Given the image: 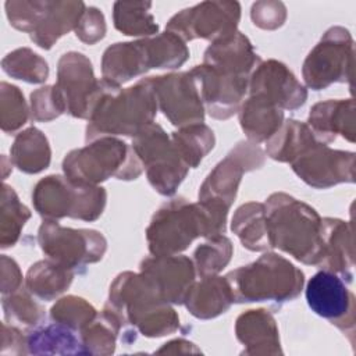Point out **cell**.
<instances>
[{
    "label": "cell",
    "instance_id": "1",
    "mask_svg": "<svg viewBox=\"0 0 356 356\" xmlns=\"http://www.w3.org/2000/svg\"><path fill=\"white\" fill-rule=\"evenodd\" d=\"M229 209L211 200L188 202L174 197L159 207L146 228L147 249L153 256L184 252L196 238L222 235L227 229Z\"/></svg>",
    "mask_w": 356,
    "mask_h": 356
},
{
    "label": "cell",
    "instance_id": "2",
    "mask_svg": "<svg viewBox=\"0 0 356 356\" xmlns=\"http://www.w3.org/2000/svg\"><path fill=\"white\" fill-rule=\"evenodd\" d=\"M157 110L156 96L147 78L122 89L106 81L88 118L85 140L118 135L135 138L154 122Z\"/></svg>",
    "mask_w": 356,
    "mask_h": 356
},
{
    "label": "cell",
    "instance_id": "3",
    "mask_svg": "<svg viewBox=\"0 0 356 356\" xmlns=\"http://www.w3.org/2000/svg\"><path fill=\"white\" fill-rule=\"evenodd\" d=\"M106 306L146 338H160L179 328V316L140 271L120 273L110 285Z\"/></svg>",
    "mask_w": 356,
    "mask_h": 356
},
{
    "label": "cell",
    "instance_id": "4",
    "mask_svg": "<svg viewBox=\"0 0 356 356\" xmlns=\"http://www.w3.org/2000/svg\"><path fill=\"white\" fill-rule=\"evenodd\" d=\"M264 206L273 249L277 248L303 264L318 266L323 254L320 214L285 192L270 195Z\"/></svg>",
    "mask_w": 356,
    "mask_h": 356
},
{
    "label": "cell",
    "instance_id": "5",
    "mask_svg": "<svg viewBox=\"0 0 356 356\" xmlns=\"http://www.w3.org/2000/svg\"><path fill=\"white\" fill-rule=\"evenodd\" d=\"M225 278L231 286L234 303L281 305L296 299L305 285V274L300 268L268 250L257 260L229 271Z\"/></svg>",
    "mask_w": 356,
    "mask_h": 356
},
{
    "label": "cell",
    "instance_id": "6",
    "mask_svg": "<svg viewBox=\"0 0 356 356\" xmlns=\"http://www.w3.org/2000/svg\"><path fill=\"white\" fill-rule=\"evenodd\" d=\"M63 172L74 184L99 185L108 178L136 179L143 164L131 145L115 136H102L67 153Z\"/></svg>",
    "mask_w": 356,
    "mask_h": 356
},
{
    "label": "cell",
    "instance_id": "7",
    "mask_svg": "<svg viewBox=\"0 0 356 356\" xmlns=\"http://www.w3.org/2000/svg\"><path fill=\"white\" fill-rule=\"evenodd\" d=\"M32 203L44 220L70 217L90 222L103 214L107 192L100 185H79L65 175L51 174L35 185Z\"/></svg>",
    "mask_w": 356,
    "mask_h": 356
},
{
    "label": "cell",
    "instance_id": "8",
    "mask_svg": "<svg viewBox=\"0 0 356 356\" xmlns=\"http://www.w3.org/2000/svg\"><path fill=\"white\" fill-rule=\"evenodd\" d=\"M131 146L142 161L152 188L163 196L175 195L189 167L179 157L171 136L163 127L156 122L150 124L132 138Z\"/></svg>",
    "mask_w": 356,
    "mask_h": 356
},
{
    "label": "cell",
    "instance_id": "9",
    "mask_svg": "<svg viewBox=\"0 0 356 356\" xmlns=\"http://www.w3.org/2000/svg\"><path fill=\"white\" fill-rule=\"evenodd\" d=\"M353 56L350 32L343 26H331L303 61L302 76L306 86L323 90L332 83H350Z\"/></svg>",
    "mask_w": 356,
    "mask_h": 356
},
{
    "label": "cell",
    "instance_id": "10",
    "mask_svg": "<svg viewBox=\"0 0 356 356\" xmlns=\"http://www.w3.org/2000/svg\"><path fill=\"white\" fill-rule=\"evenodd\" d=\"M38 243L47 259L72 271L100 261L107 250V241L100 231L63 227L56 220L42 222Z\"/></svg>",
    "mask_w": 356,
    "mask_h": 356
},
{
    "label": "cell",
    "instance_id": "11",
    "mask_svg": "<svg viewBox=\"0 0 356 356\" xmlns=\"http://www.w3.org/2000/svg\"><path fill=\"white\" fill-rule=\"evenodd\" d=\"M239 19L238 1H202L172 15L165 31L178 35L184 42L195 39L213 42L238 31Z\"/></svg>",
    "mask_w": 356,
    "mask_h": 356
},
{
    "label": "cell",
    "instance_id": "12",
    "mask_svg": "<svg viewBox=\"0 0 356 356\" xmlns=\"http://www.w3.org/2000/svg\"><path fill=\"white\" fill-rule=\"evenodd\" d=\"M266 153L257 143L238 142L229 153L209 172L199 188V200H211L231 207L243 174L264 165Z\"/></svg>",
    "mask_w": 356,
    "mask_h": 356
},
{
    "label": "cell",
    "instance_id": "13",
    "mask_svg": "<svg viewBox=\"0 0 356 356\" xmlns=\"http://www.w3.org/2000/svg\"><path fill=\"white\" fill-rule=\"evenodd\" d=\"M56 86L63 95L67 113L74 118L88 120L106 81L95 76L92 63L83 53L68 51L57 63Z\"/></svg>",
    "mask_w": 356,
    "mask_h": 356
},
{
    "label": "cell",
    "instance_id": "14",
    "mask_svg": "<svg viewBox=\"0 0 356 356\" xmlns=\"http://www.w3.org/2000/svg\"><path fill=\"white\" fill-rule=\"evenodd\" d=\"M147 79L159 110L172 125L181 128L204 121V106L189 71L147 76Z\"/></svg>",
    "mask_w": 356,
    "mask_h": 356
},
{
    "label": "cell",
    "instance_id": "15",
    "mask_svg": "<svg viewBox=\"0 0 356 356\" xmlns=\"http://www.w3.org/2000/svg\"><path fill=\"white\" fill-rule=\"evenodd\" d=\"M306 300L312 312L328 320L353 343L355 296L339 275L327 270L316 273L306 285Z\"/></svg>",
    "mask_w": 356,
    "mask_h": 356
},
{
    "label": "cell",
    "instance_id": "16",
    "mask_svg": "<svg viewBox=\"0 0 356 356\" xmlns=\"http://www.w3.org/2000/svg\"><path fill=\"white\" fill-rule=\"evenodd\" d=\"M355 153L335 150L316 143L291 163L292 171L309 186L327 189L338 184L355 182Z\"/></svg>",
    "mask_w": 356,
    "mask_h": 356
},
{
    "label": "cell",
    "instance_id": "17",
    "mask_svg": "<svg viewBox=\"0 0 356 356\" xmlns=\"http://www.w3.org/2000/svg\"><path fill=\"white\" fill-rule=\"evenodd\" d=\"M197 85L204 111L214 120H228L236 114L248 93L249 76L221 72L206 64L189 71Z\"/></svg>",
    "mask_w": 356,
    "mask_h": 356
},
{
    "label": "cell",
    "instance_id": "18",
    "mask_svg": "<svg viewBox=\"0 0 356 356\" xmlns=\"http://www.w3.org/2000/svg\"><path fill=\"white\" fill-rule=\"evenodd\" d=\"M249 95L261 96L281 110H298L307 100V89L278 60L260 61L249 75Z\"/></svg>",
    "mask_w": 356,
    "mask_h": 356
},
{
    "label": "cell",
    "instance_id": "19",
    "mask_svg": "<svg viewBox=\"0 0 356 356\" xmlns=\"http://www.w3.org/2000/svg\"><path fill=\"white\" fill-rule=\"evenodd\" d=\"M139 270L170 305H184L191 286L196 281L193 260L185 254H152L140 261Z\"/></svg>",
    "mask_w": 356,
    "mask_h": 356
},
{
    "label": "cell",
    "instance_id": "20",
    "mask_svg": "<svg viewBox=\"0 0 356 356\" xmlns=\"http://www.w3.org/2000/svg\"><path fill=\"white\" fill-rule=\"evenodd\" d=\"M323 254L317 267L339 275L346 284L353 281L355 253L353 229L350 221L341 218H321Z\"/></svg>",
    "mask_w": 356,
    "mask_h": 356
},
{
    "label": "cell",
    "instance_id": "21",
    "mask_svg": "<svg viewBox=\"0 0 356 356\" xmlns=\"http://www.w3.org/2000/svg\"><path fill=\"white\" fill-rule=\"evenodd\" d=\"M235 337L242 343V355H282L280 331L275 318L266 309H250L238 316Z\"/></svg>",
    "mask_w": 356,
    "mask_h": 356
},
{
    "label": "cell",
    "instance_id": "22",
    "mask_svg": "<svg viewBox=\"0 0 356 356\" xmlns=\"http://www.w3.org/2000/svg\"><path fill=\"white\" fill-rule=\"evenodd\" d=\"M260 61L249 38L235 31L228 36L213 40L204 50L202 64L225 74L249 76Z\"/></svg>",
    "mask_w": 356,
    "mask_h": 356
},
{
    "label": "cell",
    "instance_id": "23",
    "mask_svg": "<svg viewBox=\"0 0 356 356\" xmlns=\"http://www.w3.org/2000/svg\"><path fill=\"white\" fill-rule=\"evenodd\" d=\"M307 125L321 143H331L338 135L355 142V102L353 99H330L316 103L309 113Z\"/></svg>",
    "mask_w": 356,
    "mask_h": 356
},
{
    "label": "cell",
    "instance_id": "24",
    "mask_svg": "<svg viewBox=\"0 0 356 356\" xmlns=\"http://www.w3.org/2000/svg\"><path fill=\"white\" fill-rule=\"evenodd\" d=\"M149 70L152 68L143 38L132 42H117L108 46L102 57L103 79L115 86H121Z\"/></svg>",
    "mask_w": 356,
    "mask_h": 356
},
{
    "label": "cell",
    "instance_id": "25",
    "mask_svg": "<svg viewBox=\"0 0 356 356\" xmlns=\"http://www.w3.org/2000/svg\"><path fill=\"white\" fill-rule=\"evenodd\" d=\"M234 303V295L225 277L210 275L195 281L186 298L185 307L199 320H210L224 314Z\"/></svg>",
    "mask_w": 356,
    "mask_h": 356
},
{
    "label": "cell",
    "instance_id": "26",
    "mask_svg": "<svg viewBox=\"0 0 356 356\" xmlns=\"http://www.w3.org/2000/svg\"><path fill=\"white\" fill-rule=\"evenodd\" d=\"M238 118L248 140L261 143L267 142L281 128L284 110L261 96L249 95L238 111Z\"/></svg>",
    "mask_w": 356,
    "mask_h": 356
},
{
    "label": "cell",
    "instance_id": "27",
    "mask_svg": "<svg viewBox=\"0 0 356 356\" xmlns=\"http://www.w3.org/2000/svg\"><path fill=\"white\" fill-rule=\"evenodd\" d=\"M85 10L83 1H50L42 24L29 35L31 40L40 49L50 50L61 36L75 31Z\"/></svg>",
    "mask_w": 356,
    "mask_h": 356
},
{
    "label": "cell",
    "instance_id": "28",
    "mask_svg": "<svg viewBox=\"0 0 356 356\" xmlns=\"http://www.w3.org/2000/svg\"><path fill=\"white\" fill-rule=\"evenodd\" d=\"M318 142L306 122L291 118L266 142V154L275 161L291 164Z\"/></svg>",
    "mask_w": 356,
    "mask_h": 356
},
{
    "label": "cell",
    "instance_id": "29",
    "mask_svg": "<svg viewBox=\"0 0 356 356\" xmlns=\"http://www.w3.org/2000/svg\"><path fill=\"white\" fill-rule=\"evenodd\" d=\"M231 229L242 246L250 252H267L273 249L264 203L249 202L239 206L232 216Z\"/></svg>",
    "mask_w": 356,
    "mask_h": 356
},
{
    "label": "cell",
    "instance_id": "30",
    "mask_svg": "<svg viewBox=\"0 0 356 356\" xmlns=\"http://www.w3.org/2000/svg\"><path fill=\"white\" fill-rule=\"evenodd\" d=\"M51 160V149L46 135L29 127L21 131L10 149V161L25 174H39L46 170Z\"/></svg>",
    "mask_w": 356,
    "mask_h": 356
},
{
    "label": "cell",
    "instance_id": "31",
    "mask_svg": "<svg viewBox=\"0 0 356 356\" xmlns=\"http://www.w3.org/2000/svg\"><path fill=\"white\" fill-rule=\"evenodd\" d=\"M75 271L50 260L33 263L25 275V288L38 299L50 302L64 293L72 284Z\"/></svg>",
    "mask_w": 356,
    "mask_h": 356
},
{
    "label": "cell",
    "instance_id": "32",
    "mask_svg": "<svg viewBox=\"0 0 356 356\" xmlns=\"http://www.w3.org/2000/svg\"><path fill=\"white\" fill-rule=\"evenodd\" d=\"M28 355H86L81 338L68 327L51 323L26 334Z\"/></svg>",
    "mask_w": 356,
    "mask_h": 356
},
{
    "label": "cell",
    "instance_id": "33",
    "mask_svg": "<svg viewBox=\"0 0 356 356\" xmlns=\"http://www.w3.org/2000/svg\"><path fill=\"white\" fill-rule=\"evenodd\" d=\"M124 328L127 327L122 318L104 305L102 313H97V316L79 332L86 355H113L115 352L117 338Z\"/></svg>",
    "mask_w": 356,
    "mask_h": 356
},
{
    "label": "cell",
    "instance_id": "34",
    "mask_svg": "<svg viewBox=\"0 0 356 356\" xmlns=\"http://www.w3.org/2000/svg\"><path fill=\"white\" fill-rule=\"evenodd\" d=\"M171 140L189 168H196L216 145L213 129L203 122L178 128L171 134Z\"/></svg>",
    "mask_w": 356,
    "mask_h": 356
},
{
    "label": "cell",
    "instance_id": "35",
    "mask_svg": "<svg viewBox=\"0 0 356 356\" xmlns=\"http://www.w3.org/2000/svg\"><path fill=\"white\" fill-rule=\"evenodd\" d=\"M152 3L115 1L113 6V21L117 31L127 36L150 38L159 32V25L150 13Z\"/></svg>",
    "mask_w": 356,
    "mask_h": 356
},
{
    "label": "cell",
    "instance_id": "36",
    "mask_svg": "<svg viewBox=\"0 0 356 356\" xmlns=\"http://www.w3.org/2000/svg\"><path fill=\"white\" fill-rule=\"evenodd\" d=\"M31 218V210L21 203L15 191L3 184L1 200H0V248H13L26 224Z\"/></svg>",
    "mask_w": 356,
    "mask_h": 356
},
{
    "label": "cell",
    "instance_id": "37",
    "mask_svg": "<svg viewBox=\"0 0 356 356\" xmlns=\"http://www.w3.org/2000/svg\"><path fill=\"white\" fill-rule=\"evenodd\" d=\"M150 68L175 70L189 58V49L185 42L172 32H163L152 38H143Z\"/></svg>",
    "mask_w": 356,
    "mask_h": 356
},
{
    "label": "cell",
    "instance_id": "38",
    "mask_svg": "<svg viewBox=\"0 0 356 356\" xmlns=\"http://www.w3.org/2000/svg\"><path fill=\"white\" fill-rule=\"evenodd\" d=\"M1 68L11 78L28 83H43L49 78L47 61L29 47H19L6 54Z\"/></svg>",
    "mask_w": 356,
    "mask_h": 356
},
{
    "label": "cell",
    "instance_id": "39",
    "mask_svg": "<svg viewBox=\"0 0 356 356\" xmlns=\"http://www.w3.org/2000/svg\"><path fill=\"white\" fill-rule=\"evenodd\" d=\"M234 253V245L224 234L209 238L204 243L199 245L193 252V264L196 275L200 278L218 275L228 263Z\"/></svg>",
    "mask_w": 356,
    "mask_h": 356
},
{
    "label": "cell",
    "instance_id": "40",
    "mask_svg": "<svg viewBox=\"0 0 356 356\" xmlns=\"http://www.w3.org/2000/svg\"><path fill=\"white\" fill-rule=\"evenodd\" d=\"M1 306L6 323L17 327L35 328L44 318V309L33 299V295L25 285L15 292L3 295Z\"/></svg>",
    "mask_w": 356,
    "mask_h": 356
},
{
    "label": "cell",
    "instance_id": "41",
    "mask_svg": "<svg viewBox=\"0 0 356 356\" xmlns=\"http://www.w3.org/2000/svg\"><path fill=\"white\" fill-rule=\"evenodd\" d=\"M96 316L97 310L86 299L75 295L57 299L50 309L51 321L63 324L75 332H81Z\"/></svg>",
    "mask_w": 356,
    "mask_h": 356
},
{
    "label": "cell",
    "instance_id": "42",
    "mask_svg": "<svg viewBox=\"0 0 356 356\" xmlns=\"http://www.w3.org/2000/svg\"><path fill=\"white\" fill-rule=\"evenodd\" d=\"M29 108L24 93L15 85L0 83V127L4 134H15L29 118Z\"/></svg>",
    "mask_w": 356,
    "mask_h": 356
},
{
    "label": "cell",
    "instance_id": "43",
    "mask_svg": "<svg viewBox=\"0 0 356 356\" xmlns=\"http://www.w3.org/2000/svg\"><path fill=\"white\" fill-rule=\"evenodd\" d=\"M49 4V0H8L4 7L10 25L31 35L42 24Z\"/></svg>",
    "mask_w": 356,
    "mask_h": 356
},
{
    "label": "cell",
    "instance_id": "44",
    "mask_svg": "<svg viewBox=\"0 0 356 356\" xmlns=\"http://www.w3.org/2000/svg\"><path fill=\"white\" fill-rule=\"evenodd\" d=\"M67 113L63 95L54 85L42 86L31 93V117L33 121L49 122Z\"/></svg>",
    "mask_w": 356,
    "mask_h": 356
},
{
    "label": "cell",
    "instance_id": "45",
    "mask_svg": "<svg viewBox=\"0 0 356 356\" xmlns=\"http://www.w3.org/2000/svg\"><path fill=\"white\" fill-rule=\"evenodd\" d=\"M253 24L266 31H274L284 25L286 7L281 1H256L250 10Z\"/></svg>",
    "mask_w": 356,
    "mask_h": 356
},
{
    "label": "cell",
    "instance_id": "46",
    "mask_svg": "<svg viewBox=\"0 0 356 356\" xmlns=\"http://www.w3.org/2000/svg\"><path fill=\"white\" fill-rule=\"evenodd\" d=\"M106 31L107 26L103 13L97 7L90 6L83 11L74 32L81 42L86 44H95L104 38Z\"/></svg>",
    "mask_w": 356,
    "mask_h": 356
},
{
    "label": "cell",
    "instance_id": "47",
    "mask_svg": "<svg viewBox=\"0 0 356 356\" xmlns=\"http://www.w3.org/2000/svg\"><path fill=\"white\" fill-rule=\"evenodd\" d=\"M1 355H28L26 335L13 324H1Z\"/></svg>",
    "mask_w": 356,
    "mask_h": 356
},
{
    "label": "cell",
    "instance_id": "48",
    "mask_svg": "<svg viewBox=\"0 0 356 356\" xmlns=\"http://www.w3.org/2000/svg\"><path fill=\"white\" fill-rule=\"evenodd\" d=\"M1 295H7L15 292L17 289L24 286V277L18 263L8 257L7 254H1Z\"/></svg>",
    "mask_w": 356,
    "mask_h": 356
},
{
    "label": "cell",
    "instance_id": "49",
    "mask_svg": "<svg viewBox=\"0 0 356 356\" xmlns=\"http://www.w3.org/2000/svg\"><path fill=\"white\" fill-rule=\"evenodd\" d=\"M156 353H171V355H188V353H202V350L191 341H186L184 338H177L170 342H165L160 349L156 350Z\"/></svg>",
    "mask_w": 356,
    "mask_h": 356
}]
</instances>
